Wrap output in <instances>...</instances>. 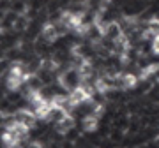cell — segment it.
Here are the masks:
<instances>
[{
    "label": "cell",
    "mask_w": 159,
    "mask_h": 148,
    "mask_svg": "<svg viewBox=\"0 0 159 148\" xmlns=\"http://www.w3.org/2000/svg\"><path fill=\"white\" fill-rule=\"evenodd\" d=\"M138 81H140V78L133 72L115 74V86L119 90H131V88H134L138 85Z\"/></svg>",
    "instance_id": "1"
},
{
    "label": "cell",
    "mask_w": 159,
    "mask_h": 148,
    "mask_svg": "<svg viewBox=\"0 0 159 148\" xmlns=\"http://www.w3.org/2000/svg\"><path fill=\"white\" fill-rule=\"evenodd\" d=\"M14 120L21 122V124H25V125H29L30 129H32V127H35V122L39 118L35 116V113L32 109H20V111H16V115H14Z\"/></svg>",
    "instance_id": "2"
},
{
    "label": "cell",
    "mask_w": 159,
    "mask_h": 148,
    "mask_svg": "<svg viewBox=\"0 0 159 148\" xmlns=\"http://www.w3.org/2000/svg\"><path fill=\"white\" fill-rule=\"evenodd\" d=\"M41 37H43V41H44V42H48V44L55 42V41L60 37L57 25H55V23H46L44 27H43V30H41Z\"/></svg>",
    "instance_id": "3"
},
{
    "label": "cell",
    "mask_w": 159,
    "mask_h": 148,
    "mask_svg": "<svg viewBox=\"0 0 159 148\" xmlns=\"http://www.w3.org/2000/svg\"><path fill=\"white\" fill-rule=\"evenodd\" d=\"M73 129H74V118L71 115H66L62 120H58L57 124H55V131H57L58 134H62V136H66V134L71 132Z\"/></svg>",
    "instance_id": "4"
},
{
    "label": "cell",
    "mask_w": 159,
    "mask_h": 148,
    "mask_svg": "<svg viewBox=\"0 0 159 148\" xmlns=\"http://www.w3.org/2000/svg\"><path fill=\"white\" fill-rule=\"evenodd\" d=\"M97 127H99V118L94 116V115H85L83 120H81V129L85 132H96Z\"/></svg>",
    "instance_id": "5"
},
{
    "label": "cell",
    "mask_w": 159,
    "mask_h": 148,
    "mask_svg": "<svg viewBox=\"0 0 159 148\" xmlns=\"http://www.w3.org/2000/svg\"><path fill=\"white\" fill-rule=\"evenodd\" d=\"M156 74H159V63H148V65H145V67L140 71V81H147L150 80V78H154Z\"/></svg>",
    "instance_id": "6"
},
{
    "label": "cell",
    "mask_w": 159,
    "mask_h": 148,
    "mask_svg": "<svg viewBox=\"0 0 159 148\" xmlns=\"http://www.w3.org/2000/svg\"><path fill=\"white\" fill-rule=\"evenodd\" d=\"M0 139H2V145H4V146H18V145H21L20 139H18L11 131H7V129L4 131V134H2Z\"/></svg>",
    "instance_id": "7"
},
{
    "label": "cell",
    "mask_w": 159,
    "mask_h": 148,
    "mask_svg": "<svg viewBox=\"0 0 159 148\" xmlns=\"http://www.w3.org/2000/svg\"><path fill=\"white\" fill-rule=\"evenodd\" d=\"M150 51L159 57V34L156 37H152V41H150Z\"/></svg>",
    "instance_id": "8"
}]
</instances>
